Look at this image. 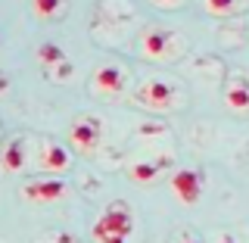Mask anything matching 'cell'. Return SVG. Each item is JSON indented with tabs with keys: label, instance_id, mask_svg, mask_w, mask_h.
<instances>
[{
	"label": "cell",
	"instance_id": "13",
	"mask_svg": "<svg viewBox=\"0 0 249 243\" xmlns=\"http://www.w3.org/2000/svg\"><path fill=\"white\" fill-rule=\"evenodd\" d=\"M62 10H66V0H31V13L41 22H56Z\"/></svg>",
	"mask_w": 249,
	"mask_h": 243
},
{
	"label": "cell",
	"instance_id": "16",
	"mask_svg": "<svg viewBox=\"0 0 249 243\" xmlns=\"http://www.w3.org/2000/svg\"><path fill=\"white\" fill-rule=\"evenodd\" d=\"M153 6H159V10H181L187 0H150Z\"/></svg>",
	"mask_w": 249,
	"mask_h": 243
},
{
	"label": "cell",
	"instance_id": "15",
	"mask_svg": "<svg viewBox=\"0 0 249 243\" xmlns=\"http://www.w3.org/2000/svg\"><path fill=\"white\" fill-rule=\"evenodd\" d=\"M72 75H75L72 59H62V62H56V66H50V69H47V78H50V81H56V84H62V81H72Z\"/></svg>",
	"mask_w": 249,
	"mask_h": 243
},
{
	"label": "cell",
	"instance_id": "12",
	"mask_svg": "<svg viewBox=\"0 0 249 243\" xmlns=\"http://www.w3.org/2000/svg\"><path fill=\"white\" fill-rule=\"evenodd\" d=\"M202 6L215 19H231V16H240L246 10V0H202Z\"/></svg>",
	"mask_w": 249,
	"mask_h": 243
},
{
	"label": "cell",
	"instance_id": "6",
	"mask_svg": "<svg viewBox=\"0 0 249 243\" xmlns=\"http://www.w3.org/2000/svg\"><path fill=\"white\" fill-rule=\"evenodd\" d=\"M168 187H171V193H175V200L181 203V206H196L202 200V190H206V178H202V171H196V168H175Z\"/></svg>",
	"mask_w": 249,
	"mask_h": 243
},
{
	"label": "cell",
	"instance_id": "5",
	"mask_svg": "<svg viewBox=\"0 0 249 243\" xmlns=\"http://www.w3.org/2000/svg\"><path fill=\"white\" fill-rule=\"evenodd\" d=\"M93 234H115V237H131L134 234V212L128 203L115 200L103 209V215L93 224Z\"/></svg>",
	"mask_w": 249,
	"mask_h": 243
},
{
	"label": "cell",
	"instance_id": "17",
	"mask_svg": "<svg viewBox=\"0 0 249 243\" xmlns=\"http://www.w3.org/2000/svg\"><path fill=\"white\" fill-rule=\"evenodd\" d=\"M97 243H128V237H115V234H93Z\"/></svg>",
	"mask_w": 249,
	"mask_h": 243
},
{
	"label": "cell",
	"instance_id": "2",
	"mask_svg": "<svg viewBox=\"0 0 249 243\" xmlns=\"http://www.w3.org/2000/svg\"><path fill=\"white\" fill-rule=\"evenodd\" d=\"M178 88L165 78H143L134 88V103L150 109V112H171L178 106Z\"/></svg>",
	"mask_w": 249,
	"mask_h": 243
},
{
	"label": "cell",
	"instance_id": "3",
	"mask_svg": "<svg viewBox=\"0 0 249 243\" xmlns=\"http://www.w3.org/2000/svg\"><path fill=\"white\" fill-rule=\"evenodd\" d=\"M90 93L97 100H119L128 88V69L122 62H100L90 75Z\"/></svg>",
	"mask_w": 249,
	"mask_h": 243
},
{
	"label": "cell",
	"instance_id": "21",
	"mask_svg": "<svg viewBox=\"0 0 249 243\" xmlns=\"http://www.w3.org/2000/svg\"><path fill=\"white\" fill-rule=\"evenodd\" d=\"M0 91H6V78L3 75H0Z\"/></svg>",
	"mask_w": 249,
	"mask_h": 243
},
{
	"label": "cell",
	"instance_id": "1",
	"mask_svg": "<svg viewBox=\"0 0 249 243\" xmlns=\"http://www.w3.org/2000/svg\"><path fill=\"white\" fill-rule=\"evenodd\" d=\"M137 44H140V56L153 59V62H171V59L184 56V50H187L184 37L165 25H146L140 31Z\"/></svg>",
	"mask_w": 249,
	"mask_h": 243
},
{
	"label": "cell",
	"instance_id": "14",
	"mask_svg": "<svg viewBox=\"0 0 249 243\" xmlns=\"http://www.w3.org/2000/svg\"><path fill=\"white\" fill-rule=\"evenodd\" d=\"M62 59H69L66 56V50H62L59 44H53V41H47V44H41L37 47V62H41V66H56V62H62Z\"/></svg>",
	"mask_w": 249,
	"mask_h": 243
},
{
	"label": "cell",
	"instance_id": "20",
	"mask_svg": "<svg viewBox=\"0 0 249 243\" xmlns=\"http://www.w3.org/2000/svg\"><path fill=\"white\" fill-rule=\"evenodd\" d=\"M56 240H59V243H75L72 237H69V234H59V237H56Z\"/></svg>",
	"mask_w": 249,
	"mask_h": 243
},
{
	"label": "cell",
	"instance_id": "11",
	"mask_svg": "<svg viewBox=\"0 0 249 243\" xmlns=\"http://www.w3.org/2000/svg\"><path fill=\"white\" fill-rule=\"evenodd\" d=\"M165 166H168V159H137V162L128 166L124 175L134 184H153V181H159V175L165 171Z\"/></svg>",
	"mask_w": 249,
	"mask_h": 243
},
{
	"label": "cell",
	"instance_id": "18",
	"mask_svg": "<svg viewBox=\"0 0 249 243\" xmlns=\"http://www.w3.org/2000/svg\"><path fill=\"white\" fill-rule=\"evenodd\" d=\"M215 243H237V240H233V234L221 231V234H215Z\"/></svg>",
	"mask_w": 249,
	"mask_h": 243
},
{
	"label": "cell",
	"instance_id": "4",
	"mask_svg": "<svg viewBox=\"0 0 249 243\" xmlns=\"http://www.w3.org/2000/svg\"><path fill=\"white\" fill-rule=\"evenodd\" d=\"M100 140H103V119H100V115H81V119H75L72 128H69V147L81 156L97 153Z\"/></svg>",
	"mask_w": 249,
	"mask_h": 243
},
{
	"label": "cell",
	"instance_id": "9",
	"mask_svg": "<svg viewBox=\"0 0 249 243\" xmlns=\"http://www.w3.org/2000/svg\"><path fill=\"white\" fill-rule=\"evenodd\" d=\"M224 106L231 109V112H249V78L233 72L228 78V84H224Z\"/></svg>",
	"mask_w": 249,
	"mask_h": 243
},
{
	"label": "cell",
	"instance_id": "10",
	"mask_svg": "<svg viewBox=\"0 0 249 243\" xmlns=\"http://www.w3.org/2000/svg\"><path fill=\"white\" fill-rule=\"evenodd\" d=\"M0 166H3V171H10V175L25 171V166H28V140L25 137H13L10 144L3 147V153H0Z\"/></svg>",
	"mask_w": 249,
	"mask_h": 243
},
{
	"label": "cell",
	"instance_id": "19",
	"mask_svg": "<svg viewBox=\"0 0 249 243\" xmlns=\"http://www.w3.org/2000/svg\"><path fill=\"white\" fill-rule=\"evenodd\" d=\"M175 243H199V240H196V237H193V234H187V231H184V234H181V237H178Z\"/></svg>",
	"mask_w": 249,
	"mask_h": 243
},
{
	"label": "cell",
	"instance_id": "8",
	"mask_svg": "<svg viewBox=\"0 0 249 243\" xmlns=\"http://www.w3.org/2000/svg\"><path fill=\"white\" fill-rule=\"evenodd\" d=\"M69 166H72L69 147L56 144V140H44L41 150H37V168L47 171V175H62V171H69Z\"/></svg>",
	"mask_w": 249,
	"mask_h": 243
},
{
	"label": "cell",
	"instance_id": "7",
	"mask_svg": "<svg viewBox=\"0 0 249 243\" xmlns=\"http://www.w3.org/2000/svg\"><path fill=\"white\" fill-rule=\"evenodd\" d=\"M22 197H25L28 203H56L69 193V181L59 175H44V178H35V181H25L22 184Z\"/></svg>",
	"mask_w": 249,
	"mask_h": 243
}]
</instances>
